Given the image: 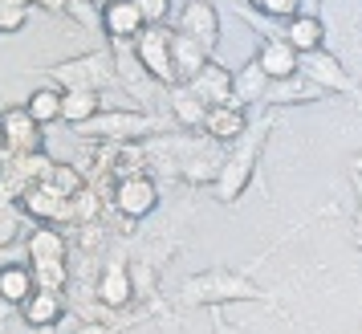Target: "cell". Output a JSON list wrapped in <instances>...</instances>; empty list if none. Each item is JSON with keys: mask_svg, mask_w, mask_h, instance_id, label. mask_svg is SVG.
<instances>
[{"mask_svg": "<svg viewBox=\"0 0 362 334\" xmlns=\"http://www.w3.org/2000/svg\"><path fill=\"white\" fill-rule=\"evenodd\" d=\"M159 127L151 115H139V110H106V115H94L78 122L74 131L82 134V139H102V143H134V139H143Z\"/></svg>", "mask_w": 362, "mask_h": 334, "instance_id": "cell-2", "label": "cell"}, {"mask_svg": "<svg viewBox=\"0 0 362 334\" xmlns=\"http://www.w3.org/2000/svg\"><path fill=\"white\" fill-rule=\"evenodd\" d=\"M74 334H118V326H102V322H90V326H82V330Z\"/></svg>", "mask_w": 362, "mask_h": 334, "instance_id": "cell-31", "label": "cell"}, {"mask_svg": "<svg viewBox=\"0 0 362 334\" xmlns=\"http://www.w3.org/2000/svg\"><path fill=\"white\" fill-rule=\"evenodd\" d=\"M212 334H240V330H236L232 322H224V318H220V322H216V326H212Z\"/></svg>", "mask_w": 362, "mask_h": 334, "instance_id": "cell-32", "label": "cell"}, {"mask_svg": "<svg viewBox=\"0 0 362 334\" xmlns=\"http://www.w3.org/2000/svg\"><path fill=\"white\" fill-rule=\"evenodd\" d=\"M139 13H143V21H147V25H163L167 0H139Z\"/></svg>", "mask_w": 362, "mask_h": 334, "instance_id": "cell-29", "label": "cell"}, {"mask_svg": "<svg viewBox=\"0 0 362 334\" xmlns=\"http://www.w3.org/2000/svg\"><path fill=\"white\" fill-rule=\"evenodd\" d=\"M171 57H175V74H180V86H187L199 69L208 66V50L199 45L196 37L175 33V45H171Z\"/></svg>", "mask_w": 362, "mask_h": 334, "instance_id": "cell-16", "label": "cell"}, {"mask_svg": "<svg viewBox=\"0 0 362 334\" xmlns=\"http://www.w3.org/2000/svg\"><path fill=\"white\" fill-rule=\"evenodd\" d=\"M187 90L199 94L208 106H224V102H236V74L224 69L220 62H208V66L187 82Z\"/></svg>", "mask_w": 362, "mask_h": 334, "instance_id": "cell-8", "label": "cell"}, {"mask_svg": "<svg viewBox=\"0 0 362 334\" xmlns=\"http://www.w3.org/2000/svg\"><path fill=\"white\" fill-rule=\"evenodd\" d=\"M66 306H62V294L57 289H33L29 298L21 301V322L33 326V330H45L53 322H62Z\"/></svg>", "mask_w": 362, "mask_h": 334, "instance_id": "cell-12", "label": "cell"}, {"mask_svg": "<svg viewBox=\"0 0 362 334\" xmlns=\"http://www.w3.org/2000/svg\"><path fill=\"white\" fill-rule=\"evenodd\" d=\"M171 110H175V118H180L183 127H204V118H208V102L199 98V94H192L187 86H180L175 94H171Z\"/></svg>", "mask_w": 362, "mask_h": 334, "instance_id": "cell-22", "label": "cell"}, {"mask_svg": "<svg viewBox=\"0 0 362 334\" xmlns=\"http://www.w3.org/2000/svg\"><path fill=\"white\" fill-rule=\"evenodd\" d=\"M0 134H4V151H8V155L41 151V122H37L25 106H13V110L0 115Z\"/></svg>", "mask_w": 362, "mask_h": 334, "instance_id": "cell-7", "label": "cell"}, {"mask_svg": "<svg viewBox=\"0 0 362 334\" xmlns=\"http://www.w3.org/2000/svg\"><path fill=\"white\" fill-rule=\"evenodd\" d=\"M264 294L252 282L236 277V273H199L187 277L180 289L183 306H212V301H261Z\"/></svg>", "mask_w": 362, "mask_h": 334, "instance_id": "cell-1", "label": "cell"}, {"mask_svg": "<svg viewBox=\"0 0 362 334\" xmlns=\"http://www.w3.org/2000/svg\"><path fill=\"white\" fill-rule=\"evenodd\" d=\"M29 25V4L21 0H0V33H17Z\"/></svg>", "mask_w": 362, "mask_h": 334, "instance_id": "cell-27", "label": "cell"}, {"mask_svg": "<svg viewBox=\"0 0 362 334\" xmlns=\"http://www.w3.org/2000/svg\"><path fill=\"white\" fill-rule=\"evenodd\" d=\"M62 94L66 90H53V86H41V90H33L29 94V102H25V110L45 127V122H57L62 118Z\"/></svg>", "mask_w": 362, "mask_h": 334, "instance_id": "cell-24", "label": "cell"}, {"mask_svg": "<svg viewBox=\"0 0 362 334\" xmlns=\"http://www.w3.org/2000/svg\"><path fill=\"white\" fill-rule=\"evenodd\" d=\"M0 180H4V159H0Z\"/></svg>", "mask_w": 362, "mask_h": 334, "instance_id": "cell-33", "label": "cell"}, {"mask_svg": "<svg viewBox=\"0 0 362 334\" xmlns=\"http://www.w3.org/2000/svg\"><path fill=\"white\" fill-rule=\"evenodd\" d=\"M41 184H49L53 192H62L66 200H78L86 188H90V184H86V175H82V171H78L74 163H53V167H49V175H45Z\"/></svg>", "mask_w": 362, "mask_h": 334, "instance_id": "cell-23", "label": "cell"}, {"mask_svg": "<svg viewBox=\"0 0 362 334\" xmlns=\"http://www.w3.org/2000/svg\"><path fill=\"white\" fill-rule=\"evenodd\" d=\"M37 8H45V13H66L69 8V0H33Z\"/></svg>", "mask_w": 362, "mask_h": 334, "instance_id": "cell-30", "label": "cell"}, {"mask_svg": "<svg viewBox=\"0 0 362 334\" xmlns=\"http://www.w3.org/2000/svg\"><path fill=\"white\" fill-rule=\"evenodd\" d=\"M248 4H252V8H257V13H264V17H297V4H301V0H248Z\"/></svg>", "mask_w": 362, "mask_h": 334, "instance_id": "cell-28", "label": "cell"}, {"mask_svg": "<svg viewBox=\"0 0 362 334\" xmlns=\"http://www.w3.org/2000/svg\"><path fill=\"white\" fill-rule=\"evenodd\" d=\"M180 33L196 37L204 50H212L216 37H220V13H216L212 0H187L180 13Z\"/></svg>", "mask_w": 362, "mask_h": 334, "instance_id": "cell-10", "label": "cell"}, {"mask_svg": "<svg viewBox=\"0 0 362 334\" xmlns=\"http://www.w3.org/2000/svg\"><path fill=\"white\" fill-rule=\"evenodd\" d=\"M33 265V277H37V289H66L69 282V265H66V257H49V261H29Z\"/></svg>", "mask_w": 362, "mask_h": 334, "instance_id": "cell-25", "label": "cell"}, {"mask_svg": "<svg viewBox=\"0 0 362 334\" xmlns=\"http://www.w3.org/2000/svg\"><path fill=\"white\" fill-rule=\"evenodd\" d=\"M131 298H134L131 273L122 265H106V273L98 277V301L110 306V310H122V306H131Z\"/></svg>", "mask_w": 362, "mask_h": 334, "instance_id": "cell-17", "label": "cell"}, {"mask_svg": "<svg viewBox=\"0 0 362 334\" xmlns=\"http://www.w3.org/2000/svg\"><path fill=\"white\" fill-rule=\"evenodd\" d=\"M285 41L293 45L297 53H313L322 50V41H326V29H322V21L317 17H289V25H285Z\"/></svg>", "mask_w": 362, "mask_h": 334, "instance_id": "cell-18", "label": "cell"}, {"mask_svg": "<svg viewBox=\"0 0 362 334\" xmlns=\"http://www.w3.org/2000/svg\"><path fill=\"white\" fill-rule=\"evenodd\" d=\"M102 29L115 37V41H131L147 29V21L139 13V0H110L102 8Z\"/></svg>", "mask_w": 362, "mask_h": 334, "instance_id": "cell-11", "label": "cell"}, {"mask_svg": "<svg viewBox=\"0 0 362 334\" xmlns=\"http://www.w3.org/2000/svg\"><path fill=\"white\" fill-rule=\"evenodd\" d=\"M245 127H248V118H245V106H240V102L212 106L208 118H204V131H208V139H216V143H232V139H240Z\"/></svg>", "mask_w": 362, "mask_h": 334, "instance_id": "cell-13", "label": "cell"}, {"mask_svg": "<svg viewBox=\"0 0 362 334\" xmlns=\"http://www.w3.org/2000/svg\"><path fill=\"white\" fill-rule=\"evenodd\" d=\"M257 62H261V69L273 78V82H285V78H297V69H301V53H297L289 41H269Z\"/></svg>", "mask_w": 362, "mask_h": 334, "instance_id": "cell-15", "label": "cell"}, {"mask_svg": "<svg viewBox=\"0 0 362 334\" xmlns=\"http://www.w3.org/2000/svg\"><path fill=\"white\" fill-rule=\"evenodd\" d=\"M86 4H94V0H86Z\"/></svg>", "mask_w": 362, "mask_h": 334, "instance_id": "cell-35", "label": "cell"}, {"mask_svg": "<svg viewBox=\"0 0 362 334\" xmlns=\"http://www.w3.org/2000/svg\"><path fill=\"white\" fill-rule=\"evenodd\" d=\"M301 69H305V78H310L317 90H322V86H329V90H350V78L342 74L338 57H329L326 50L301 53Z\"/></svg>", "mask_w": 362, "mask_h": 334, "instance_id": "cell-14", "label": "cell"}, {"mask_svg": "<svg viewBox=\"0 0 362 334\" xmlns=\"http://www.w3.org/2000/svg\"><path fill=\"white\" fill-rule=\"evenodd\" d=\"M53 82L62 86V90H102V86L110 82L115 74H110V62L102 57V53H90V57H74L66 66H53Z\"/></svg>", "mask_w": 362, "mask_h": 334, "instance_id": "cell-6", "label": "cell"}, {"mask_svg": "<svg viewBox=\"0 0 362 334\" xmlns=\"http://www.w3.org/2000/svg\"><path fill=\"white\" fill-rule=\"evenodd\" d=\"M21 212L25 217L41 220V224H53V220H78V200H66L62 192H53L49 184H29L21 192Z\"/></svg>", "mask_w": 362, "mask_h": 334, "instance_id": "cell-5", "label": "cell"}, {"mask_svg": "<svg viewBox=\"0 0 362 334\" xmlns=\"http://www.w3.org/2000/svg\"><path fill=\"white\" fill-rule=\"evenodd\" d=\"M25 249H29V261L66 257V236L57 233L53 224H41V220H37V229H29V241H25Z\"/></svg>", "mask_w": 362, "mask_h": 334, "instance_id": "cell-19", "label": "cell"}, {"mask_svg": "<svg viewBox=\"0 0 362 334\" xmlns=\"http://www.w3.org/2000/svg\"><path fill=\"white\" fill-rule=\"evenodd\" d=\"M252 167H257V147H240L232 159H224L220 175H216V196H220L224 204H232L248 188V180H252Z\"/></svg>", "mask_w": 362, "mask_h": 334, "instance_id": "cell-9", "label": "cell"}, {"mask_svg": "<svg viewBox=\"0 0 362 334\" xmlns=\"http://www.w3.org/2000/svg\"><path fill=\"white\" fill-rule=\"evenodd\" d=\"M37 289V277H33V265H4L0 269V298L21 306Z\"/></svg>", "mask_w": 362, "mask_h": 334, "instance_id": "cell-20", "label": "cell"}, {"mask_svg": "<svg viewBox=\"0 0 362 334\" xmlns=\"http://www.w3.org/2000/svg\"><path fill=\"white\" fill-rule=\"evenodd\" d=\"M94 115H98V90H66L62 94V118L69 127H78Z\"/></svg>", "mask_w": 362, "mask_h": 334, "instance_id": "cell-21", "label": "cell"}, {"mask_svg": "<svg viewBox=\"0 0 362 334\" xmlns=\"http://www.w3.org/2000/svg\"><path fill=\"white\" fill-rule=\"evenodd\" d=\"M110 204H115L118 217L127 220H143L151 217L155 208H159V188H155V180L151 175H127V180H118L115 184V196H110Z\"/></svg>", "mask_w": 362, "mask_h": 334, "instance_id": "cell-4", "label": "cell"}, {"mask_svg": "<svg viewBox=\"0 0 362 334\" xmlns=\"http://www.w3.org/2000/svg\"><path fill=\"white\" fill-rule=\"evenodd\" d=\"M171 45H175V33H171V29H163V25H147L143 33L134 37L139 66L147 69L155 82L180 86V74H175V57H171Z\"/></svg>", "mask_w": 362, "mask_h": 334, "instance_id": "cell-3", "label": "cell"}, {"mask_svg": "<svg viewBox=\"0 0 362 334\" xmlns=\"http://www.w3.org/2000/svg\"><path fill=\"white\" fill-rule=\"evenodd\" d=\"M264 82H273V78L261 69V62H248V66L236 74V102L245 106V102L261 98V94H264Z\"/></svg>", "mask_w": 362, "mask_h": 334, "instance_id": "cell-26", "label": "cell"}, {"mask_svg": "<svg viewBox=\"0 0 362 334\" xmlns=\"http://www.w3.org/2000/svg\"><path fill=\"white\" fill-rule=\"evenodd\" d=\"M21 4H33V0H21Z\"/></svg>", "mask_w": 362, "mask_h": 334, "instance_id": "cell-34", "label": "cell"}]
</instances>
